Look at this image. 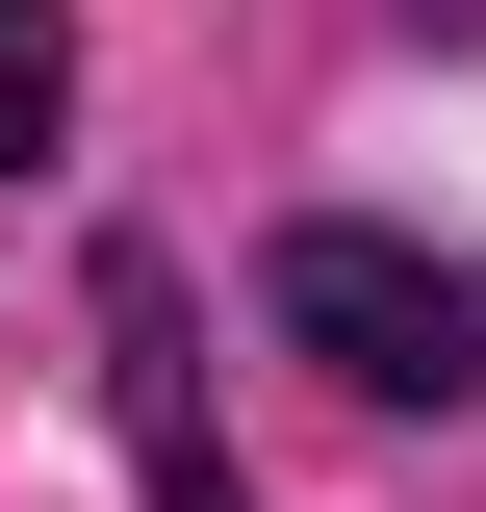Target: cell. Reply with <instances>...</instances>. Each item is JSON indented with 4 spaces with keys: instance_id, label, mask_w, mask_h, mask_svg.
<instances>
[{
    "instance_id": "obj_1",
    "label": "cell",
    "mask_w": 486,
    "mask_h": 512,
    "mask_svg": "<svg viewBox=\"0 0 486 512\" xmlns=\"http://www.w3.org/2000/svg\"><path fill=\"white\" fill-rule=\"evenodd\" d=\"M282 333L359 384V410H461L486 384V282L410 256V231H282Z\"/></svg>"
},
{
    "instance_id": "obj_2",
    "label": "cell",
    "mask_w": 486,
    "mask_h": 512,
    "mask_svg": "<svg viewBox=\"0 0 486 512\" xmlns=\"http://www.w3.org/2000/svg\"><path fill=\"white\" fill-rule=\"evenodd\" d=\"M52 128H77V26H52V0H0V180H26Z\"/></svg>"
},
{
    "instance_id": "obj_3",
    "label": "cell",
    "mask_w": 486,
    "mask_h": 512,
    "mask_svg": "<svg viewBox=\"0 0 486 512\" xmlns=\"http://www.w3.org/2000/svg\"><path fill=\"white\" fill-rule=\"evenodd\" d=\"M154 512H256V487H205V461H154Z\"/></svg>"
}]
</instances>
